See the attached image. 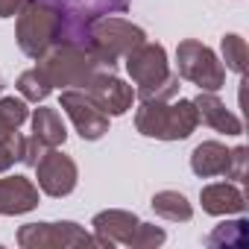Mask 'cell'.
I'll return each mask as SVG.
<instances>
[{
    "label": "cell",
    "instance_id": "obj_1",
    "mask_svg": "<svg viewBox=\"0 0 249 249\" xmlns=\"http://www.w3.org/2000/svg\"><path fill=\"white\" fill-rule=\"evenodd\" d=\"M36 68L53 88H88L100 73L114 71L117 65H108L85 44H50Z\"/></svg>",
    "mask_w": 249,
    "mask_h": 249
},
{
    "label": "cell",
    "instance_id": "obj_2",
    "mask_svg": "<svg viewBox=\"0 0 249 249\" xmlns=\"http://www.w3.org/2000/svg\"><path fill=\"white\" fill-rule=\"evenodd\" d=\"M199 126V114L194 100H170V103H141L135 111V129L147 138L159 141H185Z\"/></svg>",
    "mask_w": 249,
    "mask_h": 249
},
{
    "label": "cell",
    "instance_id": "obj_3",
    "mask_svg": "<svg viewBox=\"0 0 249 249\" xmlns=\"http://www.w3.org/2000/svg\"><path fill=\"white\" fill-rule=\"evenodd\" d=\"M62 21V3L59 0H30L18 12V47L24 56L38 59L47 53V47L56 41Z\"/></svg>",
    "mask_w": 249,
    "mask_h": 249
},
{
    "label": "cell",
    "instance_id": "obj_4",
    "mask_svg": "<svg viewBox=\"0 0 249 249\" xmlns=\"http://www.w3.org/2000/svg\"><path fill=\"white\" fill-rule=\"evenodd\" d=\"M176 65H179V79H188L199 85V91H220L226 82V68L217 59L211 47H205L196 38H185L176 47Z\"/></svg>",
    "mask_w": 249,
    "mask_h": 249
},
{
    "label": "cell",
    "instance_id": "obj_5",
    "mask_svg": "<svg viewBox=\"0 0 249 249\" xmlns=\"http://www.w3.org/2000/svg\"><path fill=\"white\" fill-rule=\"evenodd\" d=\"M141 41H147V33L123 18H97L91 24V50L106 59L108 65H117L123 56H129Z\"/></svg>",
    "mask_w": 249,
    "mask_h": 249
},
{
    "label": "cell",
    "instance_id": "obj_6",
    "mask_svg": "<svg viewBox=\"0 0 249 249\" xmlns=\"http://www.w3.org/2000/svg\"><path fill=\"white\" fill-rule=\"evenodd\" d=\"M59 106L73 120L82 141H100L108 132V114L94 103V97L85 88H65L59 97Z\"/></svg>",
    "mask_w": 249,
    "mask_h": 249
},
{
    "label": "cell",
    "instance_id": "obj_7",
    "mask_svg": "<svg viewBox=\"0 0 249 249\" xmlns=\"http://www.w3.org/2000/svg\"><path fill=\"white\" fill-rule=\"evenodd\" d=\"M97 243L82 226L62 220V223H27L18 229V246L24 249H47V246H88Z\"/></svg>",
    "mask_w": 249,
    "mask_h": 249
},
{
    "label": "cell",
    "instance_id": "obj_8",
    "mask_svg": "<svg viewBox=\"0 0 249 249\" xmlns=\"http://www.w3.org/2000/svg\"><path fill=\"white\" fill-rule=\"evenodd\" d=\"M36 173H38V188L53 196V199H62L68 196L73 188H76V179H79V170H76V161L71 156H65L62 150L50 147L38 164H36Z\"/></svg>",
    "mask_w": 249,
    "mask_h": 249
},
{
    "label": "cell",
    "instance_id": "obj_9",
    "mask_svg": "<svg viewBox=\"0 0 249 249\" xmlns=\"http://www.w3.org/2000/svg\"><path fill=\"white\" fill-rule=\"evenodd\" d=\"M123 62H126V73L132 76L135 85H153L170 73L167 50L153 41H141L129 56H123Z\"/></svg>",
    "mask_w": 249,
    "mask_h": 249
},
{
    "label": "cell",
    "instance_id": "obj_10",
    "mask_svg": "<svg viewBox=\"0 0 249 249\" xmlns=\"http://www.w3.org/2000/svg\"><path fill=\"white\" fill-rule=\"evenodd\" d=\"M85 91L94 97V103H97L108 117L126 114V111L132 108V103H135V91H132V85H126V82H123L114 71L100 73V76H97Z\"/></svg>",
    "mask_w": 249,
    "mask_h": 249
},
{
    "label": "cell",
    "instance_id": "obj_11",
    "mask_svg": "<svg viewBox=\"0 0 249 249\" xmlns=\"http://www.w3.org/2000/svg\"><path fill=\"white\" fill-rule=\"evenodd\" d=\"M138 217L132 211H120V208H108V211H100L94 214L91 226H94V237H97V246H129L135 229H138Z\"/></svg>",
    "mask_w": 249,
    "mask_h": 249
},
{
    "label": "cell",
    "instance_id": "obj_12",
    "mask_svg": "<svg viewBox=\"0 0 249 249\" xmlns=\"http://www.w3.org/2000/svg\"><path fill=\"white\" fill-rule=\"evenodd\" d=\"M194 106H196V114L205 126H211L214 132H223V135H240L243 132V123L234 111L226 108V103L214 94V91H199L194 97Z\"/></svg>",
    "mask_w": 249,
    "mask_h": 249
},
{
    "label": "cell",
    "instance_id": "obj_13",
    "mask_svg": "<svg viewBox=\"0 0 249 249\" xmlns=\"http://www.w3.org/2000/svg\"><path fill=\"white\" fill-rule=\"evenodd\" d=\"M38 205V188L27 176H3L0 179V214L18 217Z\"/></svg>",
    "mask_w": 249,
    "mask_h": 249
},
{
    "label": "cell",
    "instance_id": "obj_14",
    "mask_svg": "<svg viewBox=\"0 0 249 249\" xmlns=\"http://www.w3.org/2000/svg\"><path fill=\"white\" fill-rule=\"evenodd\" d=\"M202 211L211 217H229V214H243L246 211V196L237 185L231 182H214L199 191Z\"/></svg>",
    "mask_w": 249,
    "mask_h": 249
},
{
    "label": "cell",
    "instance_id": "obj_15",
    "mask_svg": "<svg viewBox=\"0 0 249 249\" xmlns=\"http://www.w3.org/2000/svg\"><path fill=\"white\" fill-rule=\"evenodd\" d=\"M229 164V150L220 141H202L194 153H191V170L202 179L211 176H223Z\"/></svg>",
    "mask_w": 249,
    "mask_h": 249
},
{
    "label": "cell",
    "instance_id": "obj_16",
    "mask_svg": "<svg viewBox=\"0 0 249 249\" xmlns=\"http://www.w3.org/2000/svg\"><path fill=\"white\" fill-rule=\"evenodd\" d=\"M33 135L41 138L47 147H62L65 138H68V129H65V123L59 117L56 108H36L33 111Z\"/></svg>",
    "mask_w": 249,
    "mask_h": 249
},
{
    "label": "cell",
    "instance_id": "obj_17",
    "mask_svg": "<svg viewBox=\"0 0 249 249\" xmlns=\"http://www.w3.org/2000/svg\"><path fill=\"white\" fill-rule=\"evenodd\" d=\"M205 243L214 249H243L249 243V223L243 217L226 220V223L214 226V231L205 237Z\"/></svg>",
    "mask_w": 249,
    "mask_h": 249
},
{
    "label": "cell",
    "instance_id": "obj_18",
    "mask_svg": "<svg viewBox=\"0 0 249 249\" xmlns=\"http://www.w3.org/2000/svg\"><path fill=\"white\" fill-rule=\"evenodd\" d=\"M150 205H153V211L159 217H164L170 223H188L194 217V208H191L188 196L179 194V191H159Z\"/></svg>",
    "mask_w": 249,
    "mask_h": 249
},
{
    "label": "cell",
    "instance_id": "obj_19",
    "mask_svg": "<svg viewBox=\"0 0 249 249\" xmlns=\"http://www.w3.org/2000/svg\"><path fill=\"white\" fill-rule=\"evenodd\" d=\"M135 97L141 103H170V100H176L179 97V73L170 71L164 79H159L153 85H138Z\"/></svg>",
    "mask_w": 249,
    "mask_h": 249
},
{
    "label": "cell",
    "instance_id": "obj_20",
    "mask_svg": "<svg viewBox=\"0 0 249 249\" xmlns=\"http://www.w3.org/2000/svg\"><path fill=\"white\" fill-rule=\"evenodd\" d=\"M30 117V108H27V100L21 97H3L0 100V135H9L15 132L21 123Z\"/></svg>",
    "mask_w": 249,
    "mask_h": 249
},
{
    "label": "cell",
    "instance_id": "obj_21",
    "mask_svg": "<svg viewBox=\"0 0 249 249\" xmlns=\"http://www.w3.org/2000/svg\"><path fill=\"white\" fill-rule=\"evenodd\" d=\"M18 91H21V97L30 100V103H44V100L50 97L53 85L47 82V76H44L38 68H33V71H24V73L18 76Z\"/></svg>",
    "mask_w": 249,
    "mask_h": 249
},
{
    "label": "cell",
    "instance_id": "obj_22",
    "mask_svg": "<svg viewBox=\"0 0 249 249\" xmlns=\"http://www.w3.org/2000/svg\"><path fill=\"white\" fill-rule=\"evenodd\" d=\"M220 50H223V62H226L229 71H234V73H243L246 71V41L240 36H234V33L223 36Z\"/></svg>",
    "mask_w": 249,
    "mask_h": 249
},
{
    "label": "cell",
    "instance_id": "obj_23",
    "mask_svg": "<svg viewBox=\"0 0 249 249\" xmlns=\"http://www.w3.org/2000/svg\"><path fill=\"white\" fill-rule=\"evenodd\" d=\"M24 144H27V138L18 129L9 135H0V173H6L15 161L24 159Z\"/></svg>",
    "mask_w": 249,
    "mask_h": 249
},
{
    "label": "cell",
    "instance_id": "obj_24",
    "mask_svg": "<svg viewBox=\"0 0 249 249\" xmlns=\"http://www.w3.org/2000/svg\"><path fill=\"white\" fill-rule=\"evenodd\" d=\"M164 240H167L164 229H159V226H153V223H138V229H135L129 246H132V249H156V246H161Z\"/></svg>",
    "mask_w": 249,
    "mask_h": 249
},
{
    "label": "cell",
    "instance_id": "obj_25",
    "mask_svg": "<svg viewBox=\"0 0 249 249\" xmlns=\"http://www.w3.org/2000/svg\"><path fill=\"white\" fill-rule=\"evenodd\" d=\"M246 164H249V150L234 147V150H229V164H226L223 176H229L234 182H246Z\"/></svg>",
    "mask_w": 249,
    "mask_h": 249
},
{
    "label": "cell",
    "instance_id": "obj_26",
    "mask_svg": "<svg viewBox=\"0 0 249 249\" xmlns=\"http://www.w3.org/2000/svg\"><path fill=\"white\" fill-rule=\"evenodd\" d=\"M47 150H50V147H47L41 138L30 135V138H27V144H24V159H21V161H24L27 167H36V164H38V159H41Z\"/></svg>",
    "mask_w": 249,
    "mask_h": 249
},
{
    "label": "cell",
    "instance_id": "obj_27",
    "mask_svg": "<svg viewBox=\"0 0 249 249\" xmlns=\"http://www.w3.org/2000/svg\"><path fill=\"white\" fill-rule=\"evenodd\" d=\"M30 0H0V18H15Z\"/></svg>",
    "mask_w": 249,
    "mask_h": 249
},
{
    "label": "cell",
    "instance_id": "obj_28",
    "mask_svg": "<svg viewBox=\"0 0 249 249\" xmlns=\"http://www.w3.org/2000/svg\"><path fill=\"white\" fill-rule=\"evenodd\" d=\"M0 91H3V82H0Z\"/></svg>",
    "mask_w": 249,
    "mask_h": 249
}]
</instances>
